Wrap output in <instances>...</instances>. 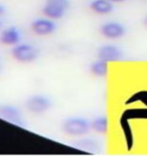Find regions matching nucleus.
Returning a JSON list of instances; mask_svg holds the SVG:
<instances>
[{
  "label": "nucleus",
  "instance_id": "f3484780",
  "mask_svg": "<svg viewBox=\"0 0 147 156\" xmlns=\"http://www.w3.org/2000/svg\"><path fill=\"white\" fill-rule=\"evenodd\" d=\"M1 24H2V23H1V20H0V27H1Z\"/></svg>",
  "mask_w": 147,
  "mask_h": 156
},
{
  "label": "nucleus",
  "instance_id": "39448f33",
  "mask_svg": "<svg viewBox=\"0 0 147 156\" xmlns=\"http://www.w3.org/2000/svg\"><path fill=\"white\" fill-rule=\"evenodd\" d=\"M100 34L106 39L117 40L126 35V27L117 21H108L100 27Z\"/></svg>",
  "mask_w": 147,
  "mask_h": 156
},
{
  "label": "nucleus",
  "instance_id": "2eb2a0df",
  "mask_svg": "<svg viewBox=\"0 0 147 156\" xmlns=\"http://www.w3.org/2000/svg\"><path fill=\"white\" fill-rule=\"evenodd\" d=\"M143 24H144V27L147 29V15L144 17V20H143Z\"/></svg>",
  "mask_w": 147,
  "mask_h": 156
},
{
  "label": "nucleus",
  "instance_id": "6e6552de",
  "mask_svg": "<svg viewBox=\"0 0 147 156\" xmlns=\"http://www.w3.org/2000/svg\"><path fill=\"white\" fill-rule=\"evenodd\" d=\"M98 59L106 62H116L123 58V52L119 47L115 45H103L98 49Z\"/></svg>",
  "mask_w": 147,
  "mask_h": 156
},
{
  "label": "nucleus",
  "instance_id": "423d86ee",
  "mask_svg": "<svg viewBox=\"0 0 147 156\" xmlns=\"http://www.w3.org/2000/svg\"><path fill=\"white\" fill-rule=\"evenodd\" d=\"M0 119L7 121L13 125H16L18 127L25 126L19 108L11 105H0Z\"/></svg>",
  "mask_w": 147,
  "mask_h": 156
},
{
  "label": "nucleus",
  "instance_id": "a211bd4d",
  "mask_svg": "<svg viewBox=\"0 0 147 156\" xmlns=\"http://www.w3.org/2000/svg\"><path fill=\"white\" fill-rule=\"evenodd\" d=\"M0 68H1V64H0Z\"/></svg>",
  "mask_w": 147,
  "mask_h": 156
},
{
  "label": "nucleus",
  "instance_id": "20e7f679",
  "mask_svg": "<svg viewBox=\"0 0 147 156\" xmlns=\"http://www.w3.org/2000/svg\"><path fill=\"white\" fill-rule=\"evenodd\" d=\"M51 98L43 94H33L27 98L25 107L31 114L40 115L48 112L52 108Z\"/></svg>",
  "mask_w": 147,
  "mask_h": 156
},
{
  "label": "nucleus",
  "instance_id": "dca6fc26",
  "mask_svg": "<svg viewBox=\"0 0 147 156\" xmlns=\"http://www.w3.org/2000/svg\"><path fill=\"white\" fill-rule=\"evenodd\" d=\"M111 2H113V3H120V2H123L125 1V0H110Z\"/></svg>",
  "mask_w": 147,
  "mask_h": 156
},
{
  "label": "nucleus",
  "instance_id": "ddd939ff",
  "mask_svg": "<svg viewBox=\"0 0 147 156\" xmlns=\"http://www.w3.org/2000/svg\"><path fill=\"white\" fill-rule=\"evenodd\" d=\"M77 145L79 148L85 149L87 151H94L98 147L97 142L94 139H82L77 143Z\"/></svg>",
  "mask_w": 147,
  "mask_h": 156
},
{
  "label": "nucleus",
  "instance_id": "f03ea898",
  "mask_svg": "<svg viewBox=\"0 0 147 156\" xmlns=\"http://www.w3.org/2000/svg\"><path fill=\"white\" fill-rule=\"evenodd\" d=\"M40 54L39 50L30 44L22 43L13 46L11 50V56L15 61L19 63H32L36 61Z\"/></svg>",
  "mask_w": 147,
  "mask_h": 156
},
{
  "label": "nucleus",
  "instance_id": "4468645a",
  "mask_svg": "<svg viewBox=\"0 0 147 156\" xmlns=\"http://www.w3.org/2000/svg\"><path fill=\"white\" fill-rule=\"evenodd\" d=\"M5 11H6L5 7L2 4H0V16H2V15L5 13Z\"/></svg>",
  "mask_w": 147,
  "mask_h": 156
},
{
  "label": "nucleus",
  "instance_id": "1a4fd4ad",
  "mask_svg": "<svg viewBox=\"0 0 147 156\" xmlns=\"http://www.w3.org/2000/svg\"><path fill=\"white\" fill-rule=\"evenodd\" d=\"M21 33L16 27H9L0 34V43L6 46H15L19 44Z\"/></svg>",
  "mask_w": 147,
  "mask_h": 156
},
{
  "label": "nucleus",
  "instance_id": "9b49d317",
  "mask_svg": "<svg viewBox=\"0 0 147 156\" xmlns=\"http://www.w3.org/2000/svg\"><path fill=\"white\" fill-rule=\"evenodd\" d=\"M90 72L97 77H105L108 73V62L101 59L94 61L90 65Z\"/></svg>",
  "mask_w": 147,
  "mask_h": 156
},
{
  "label": "nucleus",
  "instance_id": "f8f14e48",
  "mask_svg": "<svg viewBox=\"0 0 147 156\" xmlns=\"http://www.w3.org/2000/svg\"><path fill=\"white\" fill-rule=\"evenodd\" d=\"M91 128L99 134H106L109 128V121L107 117L101 116L91 122Z\"/></svg>",
  "mask_w": 147,
  "mask_h": 156
},
{
  "label": "nucleus",
  "instance_id": "7ed1b4c3",
  "mask_svg": "<svg viewBox=\"0 0 147 156\" xmlns=\"http://www.w3.org/2000/svg\"><path fill=\"white\" fill-rule=\"evenodd\" d=\"M70 6V0H45L42 11L45 17L54 20H61L65 15Z\"/></svg>",
  "mask_w": 147,
  "mask_h": 156
},
{
  "label": "nucleus",
  "instance_id": "0eeeda50",
  "mask_svg": "<svg viewBox=\"0 0 147 156\" xmlns=\"http://www.w3.org/2000/svg\"><path fill=\"white\" fill-rule=\"evenodd\" d=\"M30 30L37 36H48L57 30V24L51 18H36L30 24Z\"/></svg>",
  "mask_w": 147,
  "mask_h": 156
},
{
  "label": "nucleus",
  "instance_id": "f257e3e1",
  "mask_svg": "<svg viewBox=\"0 0 147 156\" xmlns=\"http://www.w3.org/2000/svg\"><path fill=\"white\" fill-rule=\"evenodd\" d=\"M62 129L68 136L79 137L90 132L91 122L82 117H71L65 119L62 125Z\"/></svg>",
  "mask_w": 147,
  "mask_h": 156
},
{
  "label": "nucleus",
  "instance_id": "9d476101",
  "mask_svg": "<svg viewBox=\"0 0 147 156\" xmlns=\"http://www.w3.org/2000/svg\"><path fill=\"white\" fill-rule=\"evenodd\" d=\"M90 9L97 14L106 15L113 11V2L110 0H93L90 3Z\"/></svg>",
  "mask_w": 147,
  "mask_h": 156
}]
</instances>
